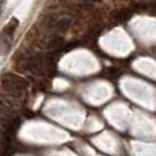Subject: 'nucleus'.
<instances>
[{
	"instance_id": "1",
	"label": "nucleus",
	"mask_w": 156,
	"mask_h": 156,
	"mask_svg": "<svg viewBox=\"0 0 156 156\" xmlns=\"http://www.w3.org/2000/svg\"><path fill=\"white\" fill-rule=\"evenodd\" d=\"M18 25L19 22L15 18H11V21L5 25L4 29L0 33V54L2 55L10 52L14 43V34H15V30L18 29Z\"/></svg>"
},
{
	"instance_id": "2",
	"label": "nucleus",
	"mask_w": 156,
	"mask_h": 156,
	"mask_svg": "<svg viewBox=\"0 0 156 156\" xmlns=\"http://www.w3.org/2000/svg\"><path fill=\"white\" fill-rule=\"evenodd\" d=\"M5 0H0V15H2V11H3V5H4Z\"/></svg>"
},
{
	"instance_id": "3",
	"label": "nucleus",
	"mask_w": 156,
	"mask_h": 156,
	"mask_svg": "<svg viewBox=\"0 0 156 156\" xmlns=\"http://www.w3.org/2000/svg\"><path fill=\"white\" fill-rule=\"evenodd\" d=\"M138 2H141V0H138Z\"/></svg>"
}]
</instances>
